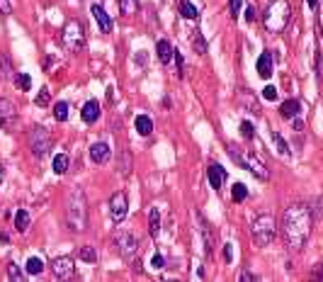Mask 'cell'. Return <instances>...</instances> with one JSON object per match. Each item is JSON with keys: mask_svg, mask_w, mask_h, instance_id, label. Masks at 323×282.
Masks as SVG:
<instances>
[{"mask_svg": "<svg viewBox=\"0 0 323 282\" xmlns=\"http://www.w3.org/2000/svg\"><path fill=\"white\" fill-rule=\"evenodd\" d=\"M314 214L306 205H292L282 214V238L292 251H301L311 236Z\"/></svg>", "mask_w": 323, "mask_h": 282, "instance_id": "6da1fadb", "label": "cell"}, {"mask_svg": "<svg viewBox=\"0 0 323 282\" xmlns=\"http://www.w3.org/2000/svg\"><path fill=\"white\" fill-rule=\"evenodd\" d=\"M64 216L71 231H85V226H88V199H85V192L80 188H73L66 195Z\"/></svg>", "mask_w": 323, "mask_h": 282, "instance_id": "7a4b0ae2", "label": "cell"}, {"mask_svg": "<svg viewBox=\"0 0 323 282\" xmlns=\"http://www.w3.org/2000/svg\"><path fill=\"white\" fill-rule=\"evenodd\" d=\"M289 17H292V5L287 0H272L263 12V22H265L268 32H282Z\"/></svg>", "mask_w": 323, "mask_h": 282, "instance_id": "3957f363", "label": "cell"}, {"mask_svg": "<svg viewBox=\"0 0 323 282\" xmlns=\"http://www.w3.org/2000/svg\"><path fill=\"white\" fill-rule=\"evenodd\" d=\"M229 156L236 160L238 166H243L246 170H250L253 175H258L260 180H268L270 178V170L265 168V163H263V160H260L255 153H250V149L248 151H240L238 146L229 144Z\"/></svg>", "mask_w": 323, "mask_h": 282, "instance_id": "277c9868", "label": "cell"}, {"mask_svg": "<svg viewBox=\"0 0 323 282\" xmlns=\"http://www.w3.org/2000/svg\"><path fill=\"white\" fill-rule=\"evenodd\" d=\"M250 234H253V238H255V244L258 246H270L277 236L275 219H272L270 214L255 216V221H253V226H250Z\"/></svg>", "mask_w": 323, "mask_h": 282, "instance_id": "5b68a950", "label": "cell"}, {"mask_svg": "<svg viewBox=\"0 0 323 282\" xmlns=\"http://www.w3.org/2000/svg\"><path fill=\"white\" fill-rule=\"evenodd\" d=\"M27 144H29V151L37 156V158H44L46 153L51 151V134L46 132L44 127H32L27 134Z\"/></svg>", "mask_w": 323, "mask_h": 282, "instance_id": "8992f818", "label": "cell"}, {"mask_svg": "<svg viewBox=\"0 0 323 282\" xmlns=\"http://www.w3.org/2000/svg\"><path fill=\"white\" fill-rule=\"evenodd\" d=\"M61 39H64V47L68 49V51H80V49L85 47L83 27H80L78 22H68V25L64 27V34H61Z\"/></svg>", "mask_w": 323, "mask_h": 282, "instance_id": "52a82bcc", "label": "cell"}, {"mask_svg": "<svg viewBox=\"0 0 323 282\" xmlns=\"http://www.w3.org/2000/svg\"><path fill=\"white\" fill-rule=\"evenodd\" d=\"M117 246H119V253L124 260H134L138 253V248H141V241H138V236H134L131 231H119L117 234Z\"/></svg>", "mask_w": 323, "mask_h": 282, "instance_id": "ba28073f", "label": "cell"}, {"mask_svg": "<svg viewBox=\"0 0 323 282\" xmlns=\"http://www.w3.org/2000/svg\"><path fill=\"white\" fill-rule=\"evenodd\" d=\"M49 265H51V275H54L56 280H71V277H73V273H75L73 258H68V255L54 258Z\"/></svg>", "mask_w": 323, "mask_h": 282, "instance_id": "9c48e42d", "label": "cell"}, {"mask_svg": "<svg viewBox=\"0 0 323 282\" xmlns=\"http://www.w3.org/2000/svg\"><path fill=\"white\" fill-rule=\"evenodd\" d=\"M129 212V199H127V192H114L110 199V216L114 224L124 221V216Z\"/></svg>", "mask_w": 323, "mask_h": 282, "instance_id": "30bf717a", "label": "cell"}, {"mask_svg": "<svg viewBox=\"0 0 323 282\" xmlns=\"http://www.w3.org/2000/svg\"><path fill=\"white\" fill-rule=\"evenodd\" d=\"M15 124H17V110H15V105L10 103L8 97H0V127L5 132H15Z\"/></svg>", "mask_w": 323, "mask_h": 282, "instance_id": "8fae6325", "label": "cell"}, {"mask_svg": "<svg viewBox=\"0 0 323 282\" xmlns=\"http://www.w3.org/2000/svg\"><path fill=\"white\" fill-rule=\"evenodd\" d=\"M194 219L199 221V231H202V238H204V248H207V253H212V248H214V231H212V226H209V221L204 219L202 212H194Z\"/></svg>", "mask_w": 323, "mask_h": 282, "instance_id": "7c38bea8", "label": "cell"}, {"mask_svg": "<svg viewBox=\"0 0 323 282\" xmlns=\"http://www.w3.org/2000/svg\"><path fill=\"white\" fill-rule=\"evenodd\" d=\"M207 178H209V185L214 190H221L224 180H226V170L219 166V163H209V168H207Z\"/></svg>", "mask_w": 323, "mask_h": 282, "instance_id": "4fadbf2b", "label": "cell"}, {"mask_svg": "<svg viewBox=\"0 0 323 282\" xmlns=\"http://www.w3.org/2000/svg\"><path fill=\"white\" fill-rule=\"evenodd\" d=\"M110 156H112V151H110V146L107 144H92L90 146V160L92 163H107L110 160Z\"/></svg>", "mask_w": 323, "mask_h": 282, "instance_id": "5bb4252c", "label": "cell"}, {"mask_svg": "<svg viewBox=\"0 0 323 282\" xmlns=\"http://www.w3.org/2000/svg\"><path fill=\"white\" fill-rule=\"evenodd\" d=\"M90 12H92V17L97 19V25H100V32H102V34H110V29H112V19H110V15H107V12H105V10H102L100 5H92Z\"/></svg>", "mask_w": 323, "mask_h": 282, "instance_id": "9a60e30c", "label": "cell"}, {"mask_svg": "<svg viewBox=\"0 0 323 282\" xmlns=\"http://www.w3.org/2000/svg\"><path fill=\"white\" fill-rule=\"evenodd\" d=\"M83 122L92 124V122H97V117H100V103L97 100H88V103L83 105Z\"/></svg>", "mask_w": 323, "mask_h": 282, "instance_id": "2e32d148", "label": "cell"}, {"mask_svg": "<svg viewBox=\"0 0 323 282\" xmlns=\"http://www.w3.org/2000/svg\"><path fill=\"white\" fill-rule=\"evenodd\" d=\"M299 112H301V105H299V100H287V103L279 105V114H282L285 119H294Z\"/></svg>", "mask_w": 323, "mask_h": 282, "instance_id": "e0dca14e", "label": "cell"}, {"mask_svg": "<svg viewBox=\"0 0 323 282\" xmlns=\"http://www.w3.org/2000/svg\"><path fill=\"white\" fill-rule=\"evenodd\" d=\"M156 51H158L160 64H170V61H173V56H175V49L170 47V42H166V39H160V42H158Z\"/></svg>", "mask_w": 323, "mask_h": 282, "instance_id": "ac0fdd59", "label": "cell"}, {"mask_svg": "<svg viewBox=\"0 0 323 282\" xmlns=\"http://www.w3.org/2000/svg\"><path fill=\"white\" fill-rule=\"evenodd\" d=\"M258 75H260V78H270V75H272V56H270V51L260 54V58H258Z\"/></svg>", "mask_w": 323, "mask_h": 282, "instance_id": "d6986e66", "label": "cell"}, {"mask_svg": "<svg viewBox=\"0 0 323 282\" xmlns=\"http://www.w3.org/2000/svg\"><path fill=\"white\" fill-rule=\"evenodd\" d=\"M15 78V68L8 54H0V80H12Z\"/></svg>", "mask_w": 323, "mask_h": 282, "instance_id": "ffe728a7", "label": "cell"}, {"mask_svg": "<svg viewBox=\"0 0 323 282\" xmlns=\"http://www.w3.org/2000/svg\"><path fill=\"white\" fill-rule=\"evenodd\" d=\"M29 224H32L29 212L27 209H17V212H15V226H17V231H27Z\"/></svg>", "mask_w": 323, "mask_h": 282, "instance_id": "44dd1931", "label": "cell"}, {"mask_svg": "<svg viewBox=\"0 0 323 282\" xmlns=\"http://www.w3.org/2000/svg\"><path fill=\"white\" fill-rule=\"evenodd\" d=\"M136 132L141 134V136H148V134L153 132V122H151V117L138 114V117H136Z\"/></svg>", "mask_w": 323, "mask_h": 282, "instance_id": "7402d4cb", "label": "cell"}, {"mask_svg": "<svg viewBox=\"0 0 323 282\" xmlns=\"http://www.w3.org/2000/svg\"><path fill=\"white\" fill-rule=\"evenodd\" d=\"M148 231H151V236H158V231H160V212L156 207L148 212Z\"/></svg>", "mask_w": 323, "mask_h": 282, "instance_id": "603a6c76", "label": "cell"}, {"mask_svg": "<svg viewBox=\"0 0 323 282\" xmlns=\"http://www.w3.org/2000/svg\"><path fill=\"white\" fill-rule=\"evenodd\" d=\"M180 15H183L185 19H197V8H194V3L180 0Z\"/></svg>", "mask_w": 323, "mask_h": 282, "instance_id": "cb8c5ba5", "label": "cell"}, {"mask_svg": "<svg viewBox=\"0 0 323 282\" xmlns=\"http://www.w3.org/2000/svg\"><path fill=\"white\" fill-rule=\"evenodd\" d=\"M68 163H71V160H68V156H66V153H58V156H54V173H56V175H64L66 170H68Z\"/></svg>", "mask_w": 323, "mask_h": 282, "instance_id": "d4e9b609", "label": "cell"}, {"mask_svg": "<svg viewBox=\"0 0 323 282\" xmlns=\"http://www.w3.org/2000/svg\"><path fill=\"white\" fill-rule=\"evenodd\" d=\"M119 10H122V15H136L138 12V0H119Z\"/></svg>", "mask_w": 323, "mask_h": 282, "instance_id": "484cf974", "label": "cell"}, {"mask_svg": "<svg viewBox=\"0 0 323 282\" xmlns=\"http://www.w3.org/2000/svg\"><path fill=\"white\" fill-rule=\"evenodd\" d=\"M190 42H192V47H194V51H197V54H207V42H204V37L199 34V32H192Z\"/></svg>", "mask_w": 323, "mask_h": 282, "instance_id": "4316f807", "label": "cell"}, {"mask_svg": "<svg viewBox=\"0 0 323 282\" xmlns=\"http://www.w3.org/2000/svg\"><path fill=\"white\" fill-rule=\"evenodd\" d=\"M78 255H80V260H85V263H95V260H97V251H95L92 246H83V248L78 251Z\"/></svg>", "mask_w": 323, "mask_h": 282, "instance_id": "83f0119b", "label": "cell"}, {"mask_svg": "<svg viewBox=\"0 0 323 282\" xmlns=\"http://www.w3.org/2000/svg\"><path fill=\"white\" fill-rule=\"evenodd\" d=\"M54 119L56 122H66V119H68V105L66 103H56L54 105Z\"/></svg>", "mask_w": 323, "mask_h": 282, "instance_id": "f1b7e54d", "label": "cell"}, {"mask_svg": "<svg viewBox=\"0 0 323 282\" xmlns=\"http://www.w3.org/2000/svg\"><path fill=\"white\" fill-rule=\"evenodd\" d=\"M27 273L29 275L44 273V263H42V258H29V260H27Z\"/></svg>", "mask_w": 323, "mask_h": 282, "instance_id": "f546056e", "label": "cell"}, {"mask_svg": "<svg viewBox=\"0 0 323 282\" xmlns=\"http://www.w3.org/2000/svg\"><path fill=\"white\" fill-rule=\"evenodd\" d=\"M15 83L19 85V90H29L32 88V78H29V73H17L15 75Z\"/></svg>", "mask_w": 323, "mask_h": 282, "instance_id": "4dcf8cb0", "label": "cell"}, {"mask_svg": "<svg viewBox=\"0 0 323 282\" xmlns=\"http://www.w3.org/2000/svg\"><path fill=\"white\" fill-rule=\"evenodd\" d=\"M246 197H248L246 185H243V183H236V185H233V199H236V202H243Z\"/></svg>", "mask_w": 323, "mask_h": 282, "instance_id": "1f68e13d", "label": "cell"}, {"mask_svg": "<svg viewBox=\"0 0 323 282\" xmlns=\"http://www.w3.org/2000/svg\"><path fill=\"white\" fill-rule=\"evenodd\" d=\"M272 141H275L277 151H279L282 156H287V153H289V146H287V141L282 139V136H279V134H277V132H272Z\"/></svg>", "mask_w": 323, "mask_h": 282, "instance_id": "d6a6232c", "label": "cell"}, {"mask_svg": "<svg viewBox=\"0 0 323 282\" xmlns=\"http://www.w3.org/2000/svg\"><path fill=\"white\" fill-rule=\"evenodd\" d=\"M8 277H10L12 282H19V280H22V273H19L17 263H8Z\"/></svg>", "mask_w": 323, "mask_h": 282, "instance_id": "836d02e7", "label": "cell"}, {"mask_svg": "<svg viewBox=\"0 0 323 282\" xmlns=\"http://www.w3.org/2000/svg\"><path fill=\"white\" fill-rule=\"evenodd\" d=\"M240 134H243V139H253L255 136V127L250 122H243L240 124Z\"/></svg>", "mask_w": 323, "mask_h": 282, "instance_id": "e575fe53", "label": "cell"}, {"mask_svg": "<svg viewBox=\"0 0 323 282\" xmlns=\"http://www.w3.org/2000/svg\"><path fill=\"white\" fill-rule=\"evenodd\" d=\"M263 97L270 100V103H275L277 100V88L275 85H265V88H263Z\"/></svg>", "mask_w": 323, "mask_h": 282, "instance_id": "d590c367", "label": "cell"}, {"mask_svg": "<svg viewBox=\"0 0 323 282\" xmlns=\"http://www.w3.org/2000/svg\"><path fill=\"white\" fill-rule=\"evenodd\" d=\"M240 5H243V0H229V12H231V17H238Z\"/></svg>", "mask_w": 323, "mask_h": 282, "instance_id": "8d00e7d4", "label": "cell"}, {"mask_svg": "<svg viewBox=\"0 0 323 282\" xmlns=\"http://www.w3.org/2000/svg\"><path fill=\"white\" fill-rule=\"evenodd\" d=\"M49 100H51V97H49V90H46V88H42V90H39V95H37V105H39V107H46V105H49Z\"/></svg>", "mask_w": 323, "mask_h": 282, "instance_id": "74e56055", "label": "cell"}, {"mask_svg": "<svg viewBox=\"0 0 323 282\" xmlns=\"http://www.w3.org/2000/svg\"><path fill=\"white\" fill-rule=\"evenodd\" d=\"M151 265H153L156 270H160V268H166V258H163L160 253H156L153 258H151Z\"/></svg>", "mask_w": 323, "mask_h": 282, "instance_id": "f35d334b", "label": "cell"}, {"mask_svg": "<svg viewBox=\"0 0 323 282\" xmlns=\"http://www.w3.org/2000/svg\"><path fill=\"white\" fill-rule=\"evenodd\" d=\"M12 12V3L10 0H0V15H10Z\"/></svg>", "mask_w": 323, "mask_h": 282, "instance_id": "ab89813d", "label": "cell"}, {"mask_svg": "<svg viewBox=\"0 0 323 282\" xmlns=\"http://www.w3.org/2000/svg\"><path fill=\"white\" fill-rule=\"evenodd\" d=\"M175 64H177V73L183 75L185 73V61H183V54H180L177 49H175Z\"/></svg>", "mask_w": 323, "mask_h": 282, "instance_id": "60d3db41", "label": "cell"}, {"mask_svg": "<svg viewBox=\"0 0 323 282\" xmlns=\"http://www.w3.org/2000/svg\"><path fill=\"white\" fill-rule=\"evenodd\" d=\"M224 260H226V263H231V260H233V251H231V244L224 246Z\"/></svg>", "mask_w": 323, "mask_h": 282, "instance_id": "b9f144b4", "label": "cell"}, {"mask_svg": "<svg viewBox=\"0 0 323 282\" xmlns=\"http://www.w3.org/2000/svg\"><path fill=\"white\" fill-rule=\"evenodd\" d=\"M243 17H246V22H253V19H255V8H253V5H248V8H246V15H243Z\"/></svg>", "mask_w": 323, "mask_h": 282, "instance_id": "7bdbcfd3", "label": "cell"}, {"mask_svg": "<svg viewBox=\"0 0 323 282\" xmlns=\"http://www.w3.org/2000/svg\"><path fill=\"white\" fill-rule=\"evenodd\" d=\"M311 275H314L316 280H323V263H318V265H316V268H314V273H311Z\"/></svg>", "mask_w": 323, "mask_h": 282, "instance_id": "ee69618b", "label": "cell"}, {"mask_svg": "<svg viewBox=\"0 0 323 282\" xmlns=\"http://www.w3.org/2000/svg\"><path fill=\"white\" fill-rule=\"evenodd\" d=\"M240 280H243V282H253V280H258V277H255L253 273H240Z\"/></svg>", "mask_w": 323, "mask_h": 282, "instance_id": "f6af8a7d", "label": "cell"}, {"mask_svg": "<svg viewBox=\"0 0 323 282\" xmlns=\"http://www.w3.org/2000/svg\"><path fill=\"white\" fill-rule=\"evenodd\" d=\"M318 10H321L318 12V25H321V32H323V3H318Z\"/></svg>", "mask_w": 323, "mask_h": 282, "instance_id": "bcb514c9", "label": "cell"}, {"mask_svg": "<svg viewBox=\"0 0 323 282\" xmlns=\"http://www.w3.org/2000/svg\"><path fill=\"white\" fill-rule=\"evenodd\" d=\"M306 3H309V8H318V3H321V0H306Z\"/></svg>", "mask_w": 323, "mask_h": 282, "instance_id": "7dc6e473", "label": "cell"}, {"mask_svg": "<svg viewBox=\"0 0 323 282\" xmlns=\"http://www.w3.org/2000/svg\"><path fill=\"white\" fill-rule=\"evenodd\" d=\"M294 129H296V132H301V129H304V124L299 122V119H294Z\"/></svg>", "mask_w": 323, "mask_h": 282, "instance_id": "c3c4849f", "label": "cell"}, {"mask_svg": "<svg viewBox=\"0 0 323 282\" xmlns=\"http://www.w3.org/2000/svg\"><path fill=\"white\" fill-rule=\"evenodd\" d=\"M3 178H5V166L0 163V185H3Z\"/></svg>", "mask_w": 323, "mask_h": 282, "instance_id": "681fc988", "label": "cell"}]
</instances>
